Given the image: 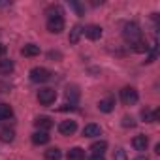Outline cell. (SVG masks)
<instances>
[{
  "mask_svg": "<svg viewBox=\"0 0 160 160\" xmlns=\"http://www.w3.org/2000/svg\"><path fill=\"white\" fill-rule=\"evenodd\" d=\"M122 38L132 45V43H136L139 38H141V30H139V27L136 25V23H126L124 25V30H122Z\"/></svg>",
  "mask_w": 160,
  "mask_h": 160,
  "instance_id": "6da1fadb",
  "label": "cell"
},
{
  "mask_svg": "<svg viewBox=\"0 0 160 160\" xmlns=\"http://www.w3.org/2000/svg\"><path fill=\"white\" fill-rule=\"evenodd\" d=\"M28 75H30V81L32 83H45V81H49V79H51V72L47 68H42V66L32 68Z\"/></svg>",
  "mask_w": 160,
  "mask_h": 160,
  "instance_id": "7a4b0ae2",
  "label": "cell"
},
{
  "mask_svg": "<svg viewBox=\"0 0 160 160\" xmlns=\"http://www.w3.org/2000/svg\"><path fill=\"white\" fill-rule=\"evenodd\" d=\"M55 100H57V91H55V89L43 87V89L38 91V102H40L42 106H51Z\"/></svg>",
  "mask_w": 160,
  "mask_h": 160,
  "instance_id": "3957f363",
  "label": "cell"
},
{
  "mask_svg": "<svg viewBox=\"0 0 160 160\" xmlns=\"http://www.w3.org/2000/svg\"><path fill=\"white\" fill-rule=\"evenodd\" d=\"M138 91L136 89H132V87H124L122 91H121V100H122V104H126V106H134L136 102H138Z\"/></svg>",
  "mask_w": 160,
  "mask_h": 160,
  "instance_id": "277c9868",
  "label": "cell"
},
{
  "mask_svg": "<svg viewBox=\"0 0 160 160\" xmlns=\"http://www.w3.org/2000/svg\"><path fill=\"white\" fill-rule=\"evenodd\" d=\"M47 30L51 34H60L64 30V19L62 17H55V19H47Z\"/></svg>",
  "mask_w": 160,
  "mask_h": 160,
  "instance_id": "5b68a950",
  "label": "cell"
},
{
  "mask_svg": "<svg viewBox=\"0 0 160 160\" xmlns=\"http://www.w3.org/2000/svg\"><path fill=\"white\" fill-rule=\"evenodd\" d=\"M34 126H36L40 132H47L49 128H53V121H51V117H47V115H42V117H36V121H34Z\"/></svg>",
  "mask_w": 160,
  "mask_h": 160,
  "instance_id": "8992f818",
  "label": "cell"
},
{
  "mask_svg": "<svg viewBox=\"0 0 160 160\" xmlns=\"http://www.w3.org/2000/svg\"><path fill=\"white\" fill-rule=\"evenodd\" d=\"M83 34L89 38V40H100L102 38V28L98 25H89L83 28Z\"/></svg>",
  "mask_w": 160,
  "mask_h": 160,
  "instance_id": "52a82bcc",
  "label": "cell"
},
{
  "mask_svg": "<svg viewBox=\"0 0 160 160\" xmlns=\"http://www.w3.org/2000/svg\"><path fill=\"white\" fill-rule=\"evenodd\" d=\"M75 130H77L75 121H62V122L58 124V132H60L62 136H72Z\"/></svg>",
  "mask_w": 160,
  "mask_h": 160,
  "instance_id": "ba28073f",
  "label": "cell"
},
{
  "mask_svg": "<svg viewBox=\"0 0 160 160\" xmlns=\"http://www.w3.org/2000/svg\"><path fill=\"white\" fill-rule=\"evenodd\" d=\"M132 145H134L136 151H145L147 145H149V138L143 136V134H139V136H136V138L132 139Z\"/></svg>",
  "mask_w": 160,
  "mask_h": 160,
  "instance_id": "9c48e42d",
  "label": "cell"
},
{
  "mask_svg": "<svg viewBox=\"0 0 160 160\" xmlns=\"http://www.w3.org/2000/svg\"><path fill=\"white\" fill-rule=\"evenodd\" d=\"M102 134V128L98 126V124H94V122H91V124H87L85 128H83V136L85 138H96V136H100Z\"/></svg>",
  "mask_w": 160,
  "mask_h": 160,
  "instance_id": "30bf717a",
  "label": "cell"
},
{
  "mask_svg": "<svg viewBox=\"0 0 160 160\" xmlns=\"http://www.w3.org/2000/svg\"><path fill=\"white\" fill-rule=\"evenodd\" d=\"M68 160H85V151L81 147H72L66 154Z\"/></svg>",
  "mask_w": 160,
  "mask_h": 160,
  "instance_id": "8fae6325",
  "label": "cell"
},
{
  "mask_svg": "<svg viewBox=\"0 0 160 160\" xmlns=\"http://www.w3.org/2000/svg\"><path fill=\"white\" fill-rule=\"evenodd\" d=\"M113 108H115V100L109 96V98H104V100H100V104H98V109L102 111V113H111L113 111Z\"/></svg>",
  "mask_w": 160,
  "mask_h": 160,
  "instance_id": "7c38bea8",
  "label": "cell"
},
{
  "mask_svg": "<svg viewBox=\"0 0 160 160\" xmlns=\"http://www.w3.org/2000/svg\"><path fill=\"white\" fill-rule=\"evenodd\" d=\"M13 68H15V64H13L12 58H0V73L8 75V73L13 72Z\"/></svg>",
  "mask_w": 160,
  "mask_h": 160,
  "instance_id": "4fadbf2b",
  "label": "cell"
},
{
  "mask_svg": "<svg viewBox=\"0 0 160 160\" xmlns=\"http://www.w3.org/2000/svg\"><path fill=\"white\" fill-rule=\"evenodd\" d=\"M21 55L23 57H36V55H40V47L34 43H27L25 47H21Z\"/></svg>",
  "mask_w": 160,
  "mask_h": 160,
  "instance_id": "5bb4252c",
  "label": "cell"
},
{
  "mask_svg": "<svg viewBox=\"0 0 160 160\" xmlns=\"http://www.w3.org/2000/svg\"><path fill=\"white\" fill-rule=\"evenodd\" d=\"M32 143L34 145H45V143H49V136H47V132H34L32 134Z\"/></svg>",
  "mask_w": 160,
  "mask_h": 160,
  "instance_id": "9a60e30c",
  "label": "cell"
},
{
  "mask_svg": "<svg viewBox=\"0 0 160 160\" xmlns=\"http://www.w3.org/2000/svg\"><path fill=\"white\" fill-rule=\"evenodd\" d=\"M15 139V132L12 128H2L0 130V141H4V143H12Z\"/></svg>",
  "mask_w": 160,
  "mask_h": 160,
  "instance_id": "2e32d148",
  "label": "cell"
},
{
  "mask_svg": "<svg viewBox=\"0 0 160 160\" xmlns=\"http://www.w3.org/2000/svg\"><path fill=\"white\" fill-rule=\"evenodd\" d=\"M106 149H108V141H94L92 145H91V151H92V154H102L104 156V152H106Z\"/></svg>",
  "mask_w": 160,
  "mask_h": 160,
  "instance_id": "e0dca14e",
  "label": "cell"
},
{
  "mask_svg": "<svg viewBox=\"0 0 160 160\" xmlns=\"http://www.w3.org/2000/svg\"><path fill=\"white\" fill-rule=\"evenodd\" d=\"M81 34H83V28L79 27V25H75V27L70 30V36H68L70 43H77V42H79V38H81Z\"/></svg>",
  "mask_w": 160,
  "mask_h": 160,
  "instance_id": "ac0fdd59",
  "label": "cell"
},
{
  "mask_svg": "<svg viewBox=\"0 0 160 160\" xmlns=\"http://www.w3.org/2000/svg\"><path fill=\"white\" fill-rule=\"evenodd\" d=\"M66 100H70V104H75L77 100H79V91H77V87H68L66 89Z\"/></svg>",
  "mask_w": 160,
  "mask_h": 160,
  "instance_id": "d6986e66",
  "label": "cell"
},
{
  "mask_svg": "<svg viewBox=\"0 0 160 160\" xmlns=\"http://www.w3.org/2000/svg\"><path fill=\"white\" fill-rule=\"evenodd\" d=\"M62 158V152L58 147H51L45 151V160H60Z\"/></svg>",
  "mask_w": 160,
  "mask_h": 160,
  "instance_id": "ffe728a7",
  "label": "cell"
},
{
  "mask_svg": "<svg viewBox=\"0 0 160 160\" xmlns=\"http://www.w3.org/2000/svg\"><path fill=\"white\" fill-rule=\"evenodd\" d=\"M13 117V109L10 104H0V119H12Z\"/></svg>",
  "mask_w": 160,
  "mask_h": 160,
  "instance_id": "44dd1931",
  "label": "cell"
},
{
  "mask_svg": "<svg viewBox=\"0 0 160 160\" xmlns=\"http://www.w3.org/2000/svg\"><path fill=\"white\" fill-rule=\"evenodd\" d=\"M45 15H47L49 19H55V17H62V8H60V6H49V8L45 10Z\"/></svg>",
  "mask_w": 160,
  "mask_h": 160,
  "instance_id": "7402d4cb",
  "label": "cell"
},
{
  "mask_svg": "<svg viewBox=\"0 0 160 160\" xmlns=\"http://www.w3.org/2000/svg\"><path fill=\"white\" fill-rule=\"evenodd\" d=\"M132 49H134L136 53H147V51H149V45H147L145 42H141V40H138L136 43H132Z\"/></svg>",
  "mask_w": 160,
  "mask_h": 160,
  "instance_id": "603a6c76",
  "label": "cell"
},
{
  "mask_svg": "<svg viewBox=\"0 0 160 160\" xmlns=\"http://www.w3.org/2000/svg\"><path fill=\"white\" fill-rule=\"evenodd\" d=\"M141 119H143L145 122H154V117H152V111H151L149 108H145V109H141Z\"/></svg>",
  "mask_w": 160,
  "mask_h": 160,
  "instance_id": "cb8c5ba5",
  "label": "cell"
},
{
  "mask_svg": "<svg viewBox=\"0 0 160 160\" xmlns=\"http://www.w3.org/2000/svg\"><path fill=\"white\" fill-rule=\"evenodd\" d=\"M113 160H128L126 151H124V149H117V151L113 152Z\"/></svg>",
  "mask_w": 160,
  "mask_h": 160,
  "instance_id": "d4e9b609",
  "label": "cell"
},
{
  "mask_svg": "<svg viewBox=\"0 0 160 160\" xmlns=\"http://www.w3.org/2000/svg\"><path fill=\"white\" fill-rule=\"evenodd\" d=\"M122 126H124V128H128V126L132 128V126H136V121H134L132 117H128V115H126V117L122 119Z\"/></svg>",
  "mask_w": 160,
  "mask_h": 160,
  "instance_id": "484cf974",
  "label": "cell"
},
{
  "mask_svg": "<svg viewBox=\"0 0 160 160\" xmlns=\"http://www.w3.org/2000/svg\"><path fill=\"white\" fill-rule=\"evenodd\" d=\"M72 8H73V10H75V12H77L79 15H81V13H83V8H81V6H79L77 2H72Z\"/></svg>",
  "mask_w": 160,
  "mask_h": 160,
  "instance_id": "4316f807",
  "label": "cell"
},
{
  "mask_svg": "<svg viewBox=\"0 0 160 160\" xmlns=\"http://www.w3.org/2000/svg\"><path fill=\"white\" fill-rule=\"evenodd\" d=\"M89 160H106V158H104L102 154H91V156H89Z\"/></svg>",
  "mask_w": 160,
  "mask_h": 160,
  "instance_id": "83f0119b",
  "label": "cell"
},
{
  "mask_svg": "<svg viewBox=\"0 0 160 160\" xmlns=\"http://www.w3.org/2000/svg\"><path fill=\"white\" fill-rule=\"evenodd\" d=\"M4 55H6V45H4V43H0V58H2Z\"/></svg>",
  "mask_w": 160,
  "mask_h": 160,
  "instance_id": "f1b7e54d",
  "label": "cell"
},
{
  "mask_svg": "<svg viewBox=\"0 0 160 160\" xmlns=\"http://www.w3.org/2000/svg\"><path fill=\"white\" fill-rule=\"evenodd\" d=\"M49 58H60V53H53V51H51V53H49Z\"/></svg>",
  "mask_w": 160,
  "mask_h": 160,
  "instance_id": "f546056e",
  "label": "cell"
},
{
  "mask_svg": "<svg viewBox=\"0 0 160 160\" xmlns=\"http://www.w3.org/2000/svg\"><path fill=\"white\" fill-rule=\"evenodd\" d=\"M134 160H149V158H147V156H143V154H141V156H136V158H134Z\"/></svg>",
  "mask_w": 160,
  "mask_h": 160,
  "instance_id": "4dcf8cb0",
  "label": "cell"
},
{
  "mask_svg": "<svg viewBox=\"0 0 160 160\" xmlns=\"http://www.w3.org/2000/svg\"><path fill=\"white\" fill-rule=\"evenodd\" d=\"M2 4H4V2H0V6H2Z\"/></svg>",
  "mask_w": 160,
  "mask_h": 160,
  "instance_id": "1f68e13d",
  "label": "cell"
}]
</instances>
